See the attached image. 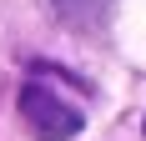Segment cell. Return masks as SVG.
<instances>
[{"label": "cell", "instance_id": "6da1fadb", "mask_svg": "<svg viewBox=\"0 0 146 141\" xmlns=\"http://www.w3.org/2000/svg\"><path fill=\"white\" fill-rule=\"evenodd\" d=\"M20 116H25V126L35 141H71L76 131H81V111H71L66 101L50 91V86L30 81L25 91H20Z\"/></svg>", "mask_w": 146, "mask_h": 141}, {"label": "cell", "instance_id": "3957f363", "mask_svg": "<svg viewBox=\"0 0 146 141\" xmlns=\"http://www.w3.org/2000/svg\"><path fill=\"white\" fill-rule=\"evenodd\" d=\"M141 126H146V121H141Z\"/></svg>", "mask_w": 146, "mask_h": 141}, {"label": "cell", "instance_id": "7a4b0ae2", "mask_svg": "<svg viewBox=\"0 0 146 141\" xmlns=\"http://www.w3.org/2000/svg\"><path fill=\"white\" fill-rule=\"evenodd\" d=\"M50 5L66 25H81V30H101L116 10V0H50Z\"/></svg>", "mask_w": 146, "mask_h": 141}]
</instances>
